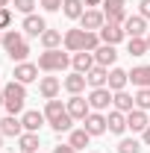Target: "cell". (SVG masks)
I'll use <instances>...</instances> for the list:
<instances>
[{
  "label": "cell",
  "instance_id": "obj_1",
  "mask_svg": "<svg viewBox=\"0 0 150 153\" xmlns=\"http://www.w3.org/2000/svg\"><path fill=\"white\" fill-rule=\"evenodd\" d=\"M100 44H103L100 33H88V30H68L65 33V50H71V53H79V50L94 53Z\"/></svg>",
  "mask_w": 150,
  "mask_h": 153
},
{
  "label": "cell",
  "instance_id": "obj_2",
  "mask_svg": "<svg viewBox=\"0 0 150 153\" xmlns=\"http://www.w3.org/2000/svg\"><path fill=\"white\" fill-rule=\"evenodd\" d=\"M0 44H3L6 56L12 59L15 65H18V62H27V56H30V41H27L24 33H18V30H6Z\"/></svg>",
  "mask_w": 150,
  "mask_h": 153
},
{
  "label": "cell",
  "instance_id": "obj_3",
  "mask_svg": "<svg viewBox=\"0 0 150 153\" xmlns=\"http://www.w3.org/2000/svg\"><path fill=\"white\" fill-rule=\"evenodd\" d=\"M44 118H47V124L53 127V133H71V127H74V118L68 115V106H62L59 100H47Z\"/></svg>",
  "mask_w": 150,
  "mask_h": 153
},
{
  "label": "cell",
  "instance_id": "obj_4",
  "mask_svg": "<svg viewBox=\"0 0 150 153\" xmlns=\"http://www.w3.org/2000/svg\"><path fill=\"white\" fill-rule=\"evenodd\" d=\"M3 106H6V112L9 115H18L24 112V103H27V85L18 82V79H12V82H6L3 85Z\"/></svg>",
  "mask_w": 150,
  "mask_h": 153
},
{
  "label": "cell",
  "instance_id": "obj_5",
  "mask_svg": "<svg viewBox=\"0 0 150 153\" xmlns=\"http://www.w3.org/2000/svg\"><path fill=\"white\" fill-rule=\"evenodd\" d=\"M71 65V56L68 53H62V50H44L41 56H38V71H47V74H56V71H65Z\"/></svg>",
  "mask_w": 150,
  "mask_h": 153
},
{
  "label": "cell",
  "instance_id": "obj_6",
  "mask_svg": "<svg viewBox=\"0 0 150 153\" xmlns=\"http://www.w3.org/2000/svg\"><path fill=\"white\" fill-rule=\"evenodd\" d=\"M65 106H68V115H71L74 121H85V118H88V112H91L88 97H82V94H71V100H68Z\"/></svg>",
  "mask_w": 150,
  "mask_h": 153
},
{
  "label": "cell",
  "instance_id": "obj_7",
  "mask_svg": "<svg viewBox=\"0 0 150 153\" xmlns=\"http://www.w3.org/2000/svg\"><path fill=\"white\" fill-rule=\"evenodd\" d=\"M106 24V15L100 9H85L82 18H79V30H88V33H100V27Z\"/></svg>",
  "mask_w": 150,
  "mask_h": 153
},
{
  "label": "cell",
  "instance_id": "obj_8",
  "mask_svg": "<svg viewBox=\"0 0 150 153\" xmlns=\"http://www.w3.org/2000/svg\"><path fill=\"white\" fill-rule=\"evenodd\" d=\"M88 106H91V112H106V109L112 106V91H109V88H91Z\"/></svg>",
  "mask_w": 150,
  "mask_h": 153
},
{
  "label": "cell",
  "instance_id": "obj_9",
  "mask_svg": "<svg viewBox=\"0 0 150 153\" xmlns=\"http://www.w3.org/2000/svg\"><path fill=\"white\" fill-rule=\"evenodd\" d=\"M124 33H127V38H144L147 36V18L130 15V18L124 21Z\"/></svg>",
  "mask_w": 150,
  "mask_h": 153
},
{
  "label": "cell",
  "instance_id": "obj_10",
  "mask_svg": "<svg viewBox=\"0 0 150 153\" xmlns=\"http://www.w3.org/2000/svg\"><path fill=\"white\" fill-rule=\"evenodd\" d=\"M124 38H127V33H124L121 24H109V21H106V24L100 27V41H103V44H118V41H124Z\"/></svg>",
  "mask_w": 150,
  "mask_h": 153
},
{
  "label": "cell",
  "instance_id": "obj_11",
  "mask_svg": "<svg viewBox=\"0 0 150 153\" xmlns=\"http://www.w3.org/2000/svg\"><path fill=\"white\" fill-rule=\"evenodd\" d=\"M150 127V115L144 112V109H132V112H127V130H132V133H144Z\"/></svg>",
  "mask_w": 150,
  "mask_h": 153
},
{
  "label": "cell",
  "instance_id": "obj_12",
  "mask_svg": "<svg viewBox=\"0 0 150 153\" xmlns=\"http://www.w3.org/2000/svg\"><path fill=\"white\" fill-rule=\"evenodd\" d=\"M44 30H47V24L41 15H24V36L27 38H41Z\"/></svg>",
  "mask_w": 150,
  "mask_h": 153
},
{
  "label": "cell",
  "instance_id": "obj_13",
  "mask_svg": "<svg viewBox=\"0 0 150 153\" xmlns=\"http://www.w3.org/2000/svg\"><path fill=\"white\" fill-rule=\"evenodd\" d=\"M12 76L18 79V82H36L38 79V65H33V62H18L15 65V71H12Z\"/></svg>",
  "mask_w": 150,
  "mask_h": 153
},
{
  "label": "cell",
  "instance_id": "obj_14",
  "mask_svg": "<svg viewBox=\"0 0 150 153\" xmlns=\"http://www.w3.org/2000/svg\"><path fill=\"white\" fill-rule=\"evenodd\" d=\"M0 133H3V135H12V138H21L27 130H24V121H21L18 115H6V118L0 121Z\"/></svg>",
  "mask_w": 150,
  "mask_h": 153
},
{
  "label": "cell",
  "instance_id": "obj_15",
  "mask_svg": "<svg viewBox=\"0 0 150 153\" xmlns=\"http://www.w3.org/2000/svg\"><path fill=\"white\" fill-rule=\"evenodd\" d=\"M82 127H85L88 135H103L109 130V127H106V115H100V112H88V118L82 121Z\"/></svg>",
  "mask_w": 150,
  "mask_h": 153
},
{
  "label": "cell",
  "instance_id": "obj_16",
  "mask_svg": "<svg viewBox=\"0 0 150 153\" xmlns=\"http://www.w3.org/2000/svg\"><path fill=\"white\" fill-rule=\"evenodd\" d=\"M62 85H65V91H71V94H82L85 85H88V79H85V74L74 71V74H68L65 79H62Z\"/></svg>",
  "mask_w": 150,
  "mask_h": 153
},
{
  "label": "cell",
  "instance_id": "obj_17",
  "mask_svg": "<svg viewBox=\"0 0 150 153\" xmlns=\"http://www.w3.org/2000/svg\"><path fill=\"white\" fill-rule=\"evenodd\" d=\"M127 82H130V71H124V68H112V71H109V82H106V88H109V91H124Z\"/></svg>",
  "mask_w": 150,
  "mask_h": 153
},
{
  "label": "cell",
  "instance_id": "obj_18",
  "mask_svg": "<svg viewBox=\"0 0 150 153\" xmlns=\"http://www.w3.org/2000/svg\"><path fill=\"white\" fill-rule=\"evenodd\" d=\"M71 65H74V71H79V74H88L97 62H94V53L79 50V53H74V56H71Z\"/></svg>",
  "mask_w": 150,
  "mask_h": 153
},
{
  "label": "cell",
  "instance_id": "obj_19",
  "mask_svg": "<svg viewBox=\"0 0 150 153\" xmlns=\"http://www.w3.org/2000/svg\"><path fill=\"white\" fill-rule=\"evenodd\" d=\"M59 88H62V82H59L56 76H41V82H38V94L44 97V100H56Z\"/></svg>",
  "mask_w": 150,
  "mask_h": 153
},
{
  "label": "cell",
  "instance_id": "obj_20",
  "mask_svg": "<svg viewBox=\"0 0 150 153\" xmlns=\"http://www.w3.org/2000/svg\"><path fill=\"white\" fill-rule=\"evenodd\" d=\"M115 59H118V50H115V44H100V47L94 50V62H97V65H103V68L115 65Z\"/></svg>",
  "mask_w": 150,
  "mask_h": 153
},
{
  "label": "cell",
  "instance_id": "obj_21",
  "mask_svg": "<svg viewBox=\"0 0 150 153\" xmlns=\"http://www.w3.org/2000/svg\"><path fill=\"white\" fill-rule=\"evenodd\" d=\"M85 79H88V85H91V88H106V82H109V68L94 65L91 71L85 74Z\"/></svg>",
  "mask_w": 150,
  "mask_h": 153
},
{
  "label": "cell",
  "instance_id": "obj_22",
  "mask_svg": "<svg viewBox=\"0 0 150 153\" xmlns=\"http://www.w3.org/2000/svg\"><path fill=\"white\" fill-rule=\"evenodd\" d=\"M21 121H24V130H27V133H38V130H41V124H44L47 118H44V112H36V109H30V112L21 115Z\"/></svg>",
  "mask_w": 150,
  "mask_h": 153
},
{
  "label": "cell",
  "instance_id": "obj_23",
  "mask_svg": "<svg viewBox=\"0 0 150 153\" xmlns=\"http://www.w3.org/2000/svg\"><path fill=\"white\" fill-rule=\"evenodd\" d=\"M106 127H109V133L121 135L124 130H127V112H118V109H112V112L106 115Z\"/></svg>",
  "mask_w": 150,
  "mask_h": 153
},
{
  "label": "cell",
  "instance_id": "obj_24",
  "mask_svg": "<svg viewBox=\"0 0 150 153\" xmlns=\"http://www.w3.org/2000/svg\"><path fill=\"white\" fill-rule=\"evenodd\" d=\"M112 106L118 112H132L135 109V97L127 94V91H112Z\"/></svg>",
  "mask_w": 150,
  "mask_h": 153
},
{
  "label": "cell",
  "instance_id": "obj_25",
  "mask_svg": "<svg viewBox=\"0 0 150 153\" xmlns=\"http://www.w3.org/2000/svg\"><path fill=\"white\" fill-rule=\"evenodd\" d=\"M130 79H132V85H138V88H150V65H138V68H132V71H130Z\"/></svg>",
  "mask_w": 150,
  "mask_h": 153
},
{
  "label": "cell",
  "instance_id": "obj_26",
  "mask_svg": "<svg viewBox=\"0 0 150 153\" xmlns=\"http://www.w3.org/2000/svg\"><path fill=\"white\" fill-rule=\"evenodd\" d=\"M62 12H65V18L79 21L82 12H85V3H82V0H62Z\"/></svg>",
  "mask_w": 150,
  "mask_h": 153
},
{
  "label": "cell",
  "instance_id": "obj_27",
  "mask_svg": "<svg viewBox=\"0 0 150 153\" xmlns=\"http://www.w3.org/2000/svg\"><path fill=\"white\" fill-rule=\"evenodd\" d=\"M88 141H91V135L85 133V127H79V130H71V135H68V144H71L74 150H82V147H88Z\"/></svg>",
  "mask_w": 150,
  "mask_h": 153
},
{
  "label": "cell",
  "instance_id": "obj_28",
  "mask_svg": "<svg viewBox=\"0 0 150 153\" xmlns=\"http://www.w3.org/2000/svg\"><path fill=\"white\" fill-rule=\"evenodd\" d=\"M18 150L21 153H38V133H24L18 138Z\"/></svg>",
  "mask_w": 150,
  "mask_h": 153
},
{
  "label": "cell",
  "instance_id": "obj_29",
  "mask_svg": "<svg viewBox=\"0 0 150 153\" xmlns=\"http://www.w3.org/2000/svg\"><path fill=\"white\" fill-rule=\"evenodd\" d=\"M62 41H65V38H62L59 30H44V33H41V44H44V50H56Z\"/></svg>",
  "mask_w": 150,
  "mask_h": 153
},
{
  "label": "cell",
  "instance_id": "obj_30",
  "mask_svg": "<svg viewBox=\"0 0 150 153\" xmlns=\"http://www.w3.org/2000/svg\"><path fill=\"white\" fill-rule=\"evenodd\" d=\"M127 53H130V56H144V53H150L147 38H130V41H127Z\"/></svg>",
  "mask_w": 150,
  "mask_h": 153
},
{
  "label": "cell",
  "instance_id": "obj_31",
  "mask_svg": "<svg viewBox=\"0 0 150 153\" xmlns=\"http://www.w3.org/2000/svg\"><path fill=\"white\" fill-rule=\"evenodd\" d=\"M118 153H141V141H135V138H121Z\"/></svg>",
  "mask_w": 150,
  "mask_h": 153
},
{
  "label": "cell",
  "instance_id": "obj_32",
  "mask_svg": "<svg viewBox=\"0 0 150 153\" xmlns=\"http://www.w3.org/2000/svg\"><path fill=\"white\" fill-rule=\"evenodd\" d=\"M135 109L150 112V88H138V91H135Z\"/></svg>",
  "mask_w": 150,
  "mask_h": 153
},
{
  "label": "cell",
  "instance_id": "obj_33",
  "mask_svg": "<svg viewBox=\"0 0 150 153\" xmlns=\"http://www.w3.org/2000/svg\"><path fill=\"white\" fill-rule=\"evenodd\" d=\"M127 0H103V15H115V12H124Z\"/></svg>",
  "mask_w": 150,
  "mask_h": 153
},
{
  "label": "cell",
  "instance_id": "obj_34",
  "mask_svg": "<svg viewBox=\"0 0 150 153\" xmlns=\"http://www.w3.org/2000/svg\"><path fill=\"white\" fill-rule=\"evenodd\" d=\"M38 6V0H15V9L21 15H33V9Z\"/></svg>",
  "mask_w": 150,
  "mask_h": 153
},
{
  "label": "cell",
  "instance_id": "obj_35",
  "mask_svg": "<svg viewBox=\"0 0 150 153\" xmlns=\"http://www.w3.org/2000/svg\"><path fill=\"white\" fill-rule=\"evenodd\" d=\"M9 27H12V9L3 6L0 9V30H9Z\"/></svg>",
  "mask_w": 150,
  "mask_h": 153
},
{
  "label": "cell",
  "instance_id": "obj_36",
  "mask_svg": "<svg viewBox=\"0 0 150 153\" xmlns=\"http://www.w3.org/2000/svg\"><path fill=\"white\" fill-rule=\"evenodd\" d=\"M38 6H44L47 12H56V9H62V0H38Z\"/></svg>",
  "mask_w": 150,
  "mask_h": 153
},
{
  "label": "cell",
  "instance_id": "obj_37",
  "mask_svg": "<svg viewBox=\"0 0 150 153\" xmlns=\"http://www.w3.org/2000/svg\"><path fill=\"white\" fill-rule=\"evenodd\" d=\"M138 15L141 18H150V0H141L138 3Z\"/></svg>",
  "mask_w": 150,
  "mask_h": 153
},
{
  "label": "cell",
  "instance_id": "obj_38",
  "mask_svg": "<svg viewBox=\"0 0 150 153\" xmlns=\"http://www.w3.org/2000/svg\"><path fill=\"white\" fill-rule=\"evenodd\" d=\"M53 153H76V150L71 147V144H56V147H53Z\"/></svg>",
  "mask_w": 150,
  "mask_h": 153
},
{
  "label": "cell",
  "instance_id": "obj_39",
  "mask_svg": "<svg viewBox=\"0 0 150 153\" xmlns=\"http://www.w3.org/2000/svg\"><path fill=\"white\" fill-rule=\"evenodd\" d=\"M141 141H144V144H147V147H150V127H147V130H144V133H141Z\"/></svg>",
  "mask_w": 150,
  "mask_h": 153
},
{
  "label": "cell",
  "instance_id": "obj_40",
  "mask_svg": "<svg viewBox=\"0 0 150 153\" xmlns=\"http://www.w3.org/2000/svg\"><path fill=\"white\" fill-rule=\"evenodd\" d=\"M82 3H85V6H100L103 0H82Z\"/></svg>",
  "mask_w": 150,
  "mask_h": 153
},
{
  "label": "cell",
  "instance_id": "obj_41",
  "mask_svg": "<svg viewBox=\"0 0 150 153\" xmlns=\"http://www.w3.org/2000/svg\"><path fill=\"white\" fill-rule=\"evenodd\" d=\"M3 6H9V0H0V9H3Z\"/></svg>",
  "mask_w": 150,
  "mask_h": 153
},
{
  "label": "cell",
  "instance_id": "obj_42",
  "mask_svg": "<svg viewBox=\"0 0 150 153\" xmlns=\"http://www.w3.org/2000/svg\"><path fill=\"white\" fill-rule=\"evenodd\" d=\"M3 100H6V97H3V88H0V106H3Z\"/></svg>",
  "mask_w": 150,
  "mask_h": 153
},
{
  "label": "cell",
  "instance_id": "obj_43",
  "mask_svg": "<svg viewBox=\"0 0 150 153\" xmlns=\"http://www.w3.org/2000/svg\"><path fill=\"white\" fill-rule=\"evenodd\" d=\"M144 38H147V47H150V33H147V36H144Z\"/></svg>",
  "mask_w": 150,
  "mask_h": 153
},
{
  "label": "cell",
  "instance_id": "obj_44",
  "mask_svg": "<svg viewBox=\"0 0 150 153\" xmlns=\"http://www.w3.org/2000/svg\"><path fill=\"white\" fill-rule=\"evenodd\" d=\"M3 138H6V135H3V133H0V144H3Z\"/></svg>",
  "mask_w": 150,
  "mask_h": 153
},
{
  "label": "cell",
  "instance_id": "obj_45",
  "mask_svg": "<svg viewBox=\"0 0 150 153\" xmlns=\"http://www.w3.org/2000/svg\"><path fill=\"white\" fill-rule=\"evenodd\" d=\"M0 41H3V33H0Z\"/></svg>",
  "mask_w": 150,
  "mask_h": 153
}]
</instances>
